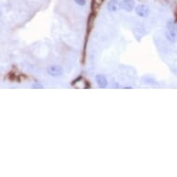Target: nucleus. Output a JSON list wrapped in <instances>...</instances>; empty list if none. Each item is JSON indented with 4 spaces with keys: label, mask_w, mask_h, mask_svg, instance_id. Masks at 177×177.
Here are the masks:
<instances>
[{
    "label": "nucleus",
    "mask_w": 177,
    "mask_h": 177,
    "mask_svg": "<svg viewBox=\"0 0 177 177\" xmlns=\"http://www.w3.org/2000/svg\"><path fill=\"white\" fill-rule=\"evenodd\" d=\"M107 8L109 9V11L115 12L121 8V3H120L119 0H110V1L108 2Z\"/></svg>",
    "instance_id": "6"
},
{
    "label": "nucleus",
    "mask_w": 177,
    "mask_h": 177,
    "mask_svg": "<svg viewBox=\"0 0 177 177\" xmlns=\"http://www.w3.org/2000/svg\"><path fill=\"white\" fill-rule=\"evenodd\" d=\"M121 8L125 11H133V9L136 8V2L134 0H123L121 2Z\"/></svg>",
    "instance_id": "4"
},
{
    "label": "nucleus",
    "mask_w": 177,
    "mask_h": 177,
    "mask_svg": "<svg viewBox=\"0 0 177 177\" xmlns=\"http://www.w3.org/2000/svg\"><path fill=\"white\" fill-rule=\"evenodd\" d=\"M72 86L74 88H77V89H87V88H90L89 82L84 79L83 77H81V76L78 77L77 79H75L72 83Z\"/></svg>",
    "instance_id": "2"
},
{
    "label": "nucleus",
    "mask_w": 177,
    "mask_h": 177,
    "mask_svg": "<svg viewBox=\"0 0 177 177\" xmlns=\"http://www.w3.org/2000/svg\"><path fill=\"white\" fill-rule=\"evenodd\" d=\"M134 10H136V13L139 17L146 18L149 15V8L145 4H139V5L136 6Z\"/></svg>",
    "instance_id": "3"
},
{
    "label": "nucleus",
    "mask_w": 177,
    "mask_h": 177,
    "mask_svg": "<svg viewBox=\"0 0 177 177\" xmlns=\"http://www.w3.org/2000/svg\"><path fill=\"white\" fill-rule=\"evenodd\" d=\"M75 3L79 6H84L86 3V0H74Z\"/></svg>",
    "instance_id": "9"
},
{
    "label": "nucleus",
    "mask_w": 177,
    "mask_h": 177,
    "mask_svg": "<svg viewBox=\"0 0 177 177\" xmlns=\"http://www.w3.org/2000/svg\"><path fill=\"white\" fill-rule=\"evenodd\" d=\"M104 0H92V5H91V9H92V13L93 15L96 16V14L97 10L100 9L101 5L103 4Z\"/></svg>",
    "instance_id": "8"
},
{
    "label": "nucleus",
    "mask_w": 177,
    "mask_h": 177,
    "mask_svg": "<svg viewBox=\"0 0 177 177\" xmlns=\"http://www.w3.org/2000/svg\"><path fill=\"white\" fill-rule=\"evenodd\" d=\"M47 73L54 77L61 76L63 74V69L59 66H50L47 68Z\"/></svg>",
    "instance_id": "5"
},
{
    "label": "nucleus",
    "mask_w": 177,
    "mask_h": 177,
    "mask_svg": "<svg viewBox=\"0 0 177 177\" xmlns=\"http://www.w3.org/2000/svg\"><path fill=\"white\" fill-rule=\"evenodd\" d=\"M96 82L97 83L98 87H100V88H106L108 86V80L104 75H101V74L96 75Z\"/></svg>",
    "instance_id": "7"
},
{
    "label": "nucleus",
    "mask_w": 177,
    "mask_h": 177,
    "mask_svg": "<svg viewBox=\"0 0 177 177\" xmlns=\"http://www.w3.org/2000/svg\"><path fill=\"white\" fill-rule=\"evenodd\" d=\"M166 37L170 42H175L177 38V27L173 20H169L166 28Z\"/></svg>",
    "instance_id": "1"
}]
</instances>
